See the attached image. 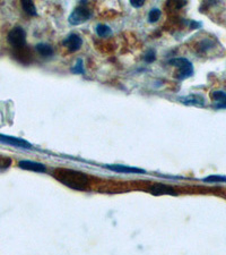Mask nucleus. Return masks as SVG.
<instances>
[{"label": "nucleus", "mask_w": 226, "mask_h": 255, "mask_svg": "<svg viewBox=\"0 0 226 255\" xmlns=\"http://www.w3.org/2000/svg\"><path fill=\"white\" fill-rule=\"evenodd\" d=\"M55 178L66 186L75 191H86L88 187V177L84 172L73 169H57Z\"/></svg>", "instance_id": "1"}, {"label": "nucleus", "mask_w": 226, "mask_h": 255, "mask_svg": "<svg viewBox=\"0 0 226 255\" xmlns=\"http://www.w3.org/2000/svg\"><path fill=\"white\" fill-rule=\"evenodd\" d=\"M22 7H23L24 11H25L27 15H30V16L38 15L36 7L33 1H30V0H24V1H22Z\"/></svg>", "instance_id": "13"}, {"label": "nucleus", "mask_w": 226, "mask_h": 255, "mask_svg": "<svg viewBox=\"0 0 226 255\" xmlns=\"http://www.w3.org/2000/svg\"><path fill=\"white\" fill-rule=\"evenodd\" d=\"M204 182H208V183L226 182V177L225 176H219V175H212V176L206 177V178H204Z\"/></svg>", "instance_id": "18"}, {"label": "nucleus", "mask_w": 226, "mask_h": 255, "mask_svg": "<svg viewBox=\"0 0 226 255\" xmlns=\"http://www.w3.org/2000/svg\"><path fill=\"white\" fill-rule=\"evenodd\" d=\"M105 168L111 171L118 172V174H146V170L142 169V168L129 167L125 166V164H106Z\"/></svg>", "instance_id": "7"}, {"label": "nucleus", "mask_w": 226, "mask_h": 255, "mask_svg": "<svg viewBox=\"0 0 226 255\" xmlns=\"http://www.w3.org/2000/svg\"><path fill=\"white\" fill-rule=\"evenodd\" d=\"M161 17V10L158 8H153L149 13V22L150 23H156Z\"/></svg>", "instance_id": "17"}, {"label": "nucleus", "mask_w": 226, "mask_h": 255, "mask_svg": "<svg viewBox=\"0 0 226 255\" xmlns=\"http://www.w3.org/2000/svg\"><path fill=\"white\" fill-rule=\"evenodd\" d=\"M168 65L178 68L175 77L179 81L187 80L194 75L195 73L194 65H192L191 61L188 60L187 58H182V57H175V58L170 59L168 60Z\"/></svg>", "instance_id": "2"}, {"label": "nucleus", "mask_w": 226, "mask_h": 255, "mask_svg": "<svg viewBox=\"0 0 226 255\" xmlns=\"http://www.w3.org/2000/svg\"><path fill=\"white\" fill-rule=\"evenodd\" d=\"M130 3H131V6L135 8H141L142 6H144L145 1H144V0H131Z\"/></svg>", "instance_id": "20"}, {"label": "nucleus", "mask_w": 226, "mask_h": 255, "mask_svg": "<svg viewBox=\"0 0 226 255\" xmlns=\"http://www.w3.org/2000/svg\"><path fill=\"white\" fill-rule=\"evenodd\" d=\"M0 142L3 144H8V145L18 147V149H25V150L32 149V144L30 142H27L26 139L20 138V137L8 136V135L0 134Z\"/></svg>", "instance_id": "5"}, {"label": "nucleus", "mask_w": 226, "mask_h": 255, "mask_svg": "<svg viewBox=\"0 0 226 255\" xmlns=\"http://www.w3.org/2000/svg\"><path fill=\"white\" fill-rule=\"evenodd\" d=\"M90 17H92V11L84 5H79L73 10V13L71 15H69L68 22L69 24H72V25L77 26L87 22Z\"/></svg>", "instance_id": "3"}, {"label": "nucleus", "mask_w": 226, "mask_h": 255, "mask_svg": "<svg viewBox=\"0 0 226 255\" xmlns=\"http://www.w3.org/2000/svg\"><path fill=\"white\" fill-rule=\"evenodd\" d=\"M149 192L151 193V194H153L155 196H159V195L175 196L176 194H178L173 187L168 186V185H165V184H161V183H155L153 185H151L149 188Z\"/></svg>", "instance_id": "6"}, {"label": "nucleus", "mask_w": 226, "mask_h": 255, "mask_svg": "<svg viewBox=\"0 0 226 255\" xmlns=\"http://www.w3.org/2000/svg\"><path fill=\"white\" fill-rule=\"evenodd\" d=\"M10 164V160L9 159H2L1 162H0V167L2 168H7Z\"/></svg>", "instance_id": "21"}, {"label": "nucleus", "mask_w": 226, "mask_h": 255, "mask_svg": "<svg viewBox=\"0 0 226 255\" xmlns=\"http://www.w3.org/2000/svg\"><path fill=\"white\" fill-rule=\"evenodd\" d=\"M155 59H156V51L154 49H150V50L144 55V60L149 64L153 63V61H155Z\"/></svg>", "instance_id": "19"}, {"label": "nucleus", "mask_w": 226, "mask_h": 255, "mask_svg": "<svg viewBox=\"0 0 226 255\" xmlns=\"http://www.w3.org/2000/svg\"><path fill=\"white\" fill-rule=\"evenodd\" d=\"M215 46V43H214V41L211 39H205L203 41H200L198 43V51L199 52H207L208 50H211V49L214 48Z\"/></svg>", "instance_id": "14"}, {"label": "nucleus", "mask_w": 226, "mask_h": 255, "mask_svg": "<svg viewBox=\"0 0 226 255\" xmlns=\"http://www.w3.org/2000/svg\"><path fill=\"white\" fill-rule=\"evenodd\" d=\"M26 41V32L23 27L16 26L8 33V42L15 48H22Z\"/></svg>", "instance_id": "4"}, {"label": "nucleus", "mask_w": 226, "mask_h": 255, "mask_svg": "<svg viewBox=\"0 0 226 255\" xmlns=\"http://www.w3.org/2000/svg\"><path fill=\"white\" fill-rule=\"evenodd\" d=\"M19 168H22L24 170H30V171H35V172H45L47 171V167L45 164L36 161H32V160H22V161L18 162Z\"/></svg>", "instance_id": "10"}, {"label": "nucleus", "mask_w": 226, "mask_h": 255, "mask_svg": "<svg viewBox=\"0 0 226 255\" xmlns=\"http://www.w3.org/2000/svg\"><path fill=\"white\" fill-rule=\"evenodd\" d=\"M72 72L74 74H81V75H84L85 74V67H84V61L81 58L77 59L75 65L72 67Z\"/></svg>", "instance_id": "16"}, {"label": "nucleus", "mask_w": 226, "mask_h": 255, "mask_svg": "<svg viewBox=\"0 0 226 255\" xmlns=\"http://www.w3.org/2000/svg\"><path fill=\"white\" fill-rule=\"evenodd\" d=\"M64 47H66L71 52H76L83 46V39L76 33H72L63 41Z\"/></svg>", "instance_id": "8"}, {"label": "nucleus", "mask_w": 226, "mask_h": 255, "mask_svg": "<svg viewBox=\"0 0 226 255\" xmlns=\"http://www.w3.org/2000/svg\"><path fill=\"white\" fill-rule=\"evenodd\" d=\"M95 32L98 36H101V38H106V36L111 35V33H112L110 26L105 25V24H98L95 27Z\"/></svg>", "instance_id": "15"}, {"label": "nucleus", "mask_w": 226, "mask_h": 255, "mask_svg": "<svg viewBox=\"0 0 226 255\" xmlns=\"http://www.w3.org/2000/svg\"><path fill=\"white\" fill-rule=\"evenodd\" d=\"M35 50L43 58H50L53 56V52H55L52 46L48 43H38L35 46Z\"/></svg>", "instance_id": "12"}, {"label": "nucleus", "mask_w": 226, "mask_h": 255, "mask_svg": "<svg viewBox=\"0 0 226 255\" xmlns=\"http://www.w3.org/2000/svg\"><path fill=\"white\" fill-rule=\"evenodd\" d=\"M211 96L214 101L215 109H226V92L213 91Z\"/></svg>", "instance_id": "11"}, {"label": "nucleus", "mask_w": 226, "mask_h": 255, "mask_svg": "<svg viewBox=\"0 0 226 255\" xmlns=\"http://www.w3.org/2000/svg\"><path fill=\"white\" fill-rule=\"evenodd\" d=\"M179 101L181 104L186 106H194V107H205L206 106V99L201 94H189L186 97H180Z\"/></svg>", "instance_id": "9"}]
</instances>
